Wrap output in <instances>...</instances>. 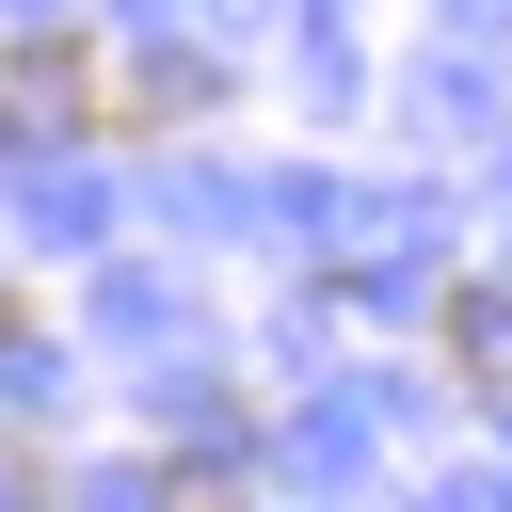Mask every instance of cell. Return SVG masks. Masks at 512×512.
Segmentation results:
<instances>
[{
    "instance_id": "2",
    "label": "cell",
    "mask_w": 512,
    "mask_h": 512,
    "mask_svg": "<svg viewBox=\"0 0 512 512\" xmlns=\"http://www.w3.org/2000/svg\"><path fill=\"white\" fill-rule=\"evenodd\" d=\"M16 336H32V304H16V288H0V352H16Z\"/></svg>"
},
{
    "instance_id": "1",
    "label": "cell",
    "mask_w": 512,
    "mask_h": 512,
    "mask_svg": "<svg viewBox=\"0 0 512 512\" xmlns=\"http://www.w3.org/2000/svg\"><path fill=\"white\" fill-rule=\"evenodd\" d=\"M448 352L480 384H512V288H448Z\"/></svg>"
}]
</instances>
